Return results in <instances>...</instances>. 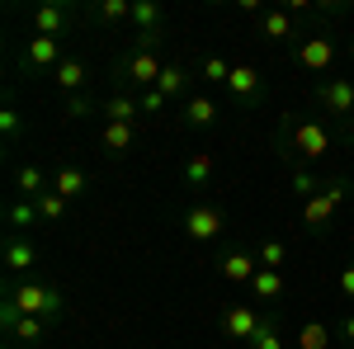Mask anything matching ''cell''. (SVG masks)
<instances>
[{
  "instance_id": "38",
  "label": "cell",
  "mask_w": 354,
  "mask_h": 349,
  "mask_svg": "<svg viewBox=\"0 0 354 349\" xmlns=\"http://www.w3.org/2000/svg\"><path fill=\"white\" fill-rule=\"evenodd\" d=\"M345 10H350L345 0H322V5H317V15H322V19H340Z\"/></svg>"
},
{
  "instance_id": "14",
  "label": "cell",
  "mask_w": 354,
  "mask_h": 349,
  "mask_svg": "<svg viewBox=\"0 0 354 349\" xmlns=\"http://www.w3.org/2000/svg\"><path fill=\"white\" fill-rule=\"evenodd\" d=\"M227 95H232V104H260L265 100V81H260V71L255 66H232V81H227Z\"/></svg>"
},
{
  "instance_id": "5",
  "label": "cell",
  "mask_w": 354,
  "mask_h": 349,
  "mask_svg": "<svg viewBox=\"0 0 354 349\" xmlns=\"http://www.w3.org/2000/svg\"><path fill=\"white\" fill-rule=\"evenodd\" d=\"M312 100H317L322 113H330V123H335L340 137L354 133V81L350 76H330V81H322L317 90H312Z\"/></svg>"
},
{
  "instance_id": "34",
  "label": "cell",
  "mask_w": 354,
  "mask_h": 349,
  "mask_svg": "<svg viewBox=\"0 0 354 349\" xmlns=\"http://www.w3.org/2000/svg\"><path fill=\"white\" fill-rule=\"evenodd\" d=\"M90 113H100V104H95L90 95H71V100L62 104V118H71V123H81V118H90Z\"/></svg>"
},
{
  "instance_id": "23",
  "label": "cell",
  "mask_w": 354,
  "mask_h": 349,
  "mask_svg": "<svg viewBox=\"0 0 354 349\" xmlns=\"http://www.w3.org/2000/svg\"><path fill=\"white\" fill-rule=\"evenodd\" d=\"M53 189V180L38 170V165H19L15 170V198H43Z\"/></svg>"
},
{
  "instance_id": "30",
  "label": "cell",
  "mask_w": 354,
  "mask_h": 349,
  "mask_svg": "<svg viewBox=\"0 0 354 349\" xmlns=\"http://www.w3.org/2000/svg\"><path fill=\"white\" fill-rule=\"evenodd\" d=\"M0 137H5V147H19V137H24V118H19V109H0Z\"/></svg>"
},
{
  "instance_id": "15",
  "label": "cell",
  "mask_w": 354,
  "mask_h": 349,
  "mask_svg": "<svg viewBox=\"0 0 354 349\" xmlns=\"http://www.w3.org/2000/svg\"><path fill=\"white\" fill-rule=\"evenodd\" d=\"M137 147V123H100V151L109 161H123Z\"/></svg>"
},
{
  "instance_id": "26",
  "label": "cell",
  "mask_w": 354,
  "mask_h": 349,
  "mask_svg": "<svg viewBox=\"0 0 354 349\" xmlns=\"http://www.w3.org/2000/svg\"><path fill=\"white\" fill-rule=\"evenodd\" d=\"M48 330H53V321H43V317H19L15 330H10V340L24 345V349H38L43 340H48Z\"/></svg>"
},
{
  "instance_id": "3",
  "label": "cell",
  "mask_w": 354,
  "mask_h": 349,
  "mask_svg": "<svg viewBox=\"0 0 354 349\" xmlns=\"http://www.w3.org/2000/svg\"><path fill=\"white\" fill-rule=\"evenodd\" d=\"M161 71H165V62H161V53H151V48H128V53L113 62V81H118V90H128V95L156 90Z\"/></svg>"
},
{
  "instance_id": "28",
  "label": "cell",
  "mask_w": 354,
  "mask_h": 349,
  "mask_svg": "<svg viewBox=\"0 0 354 349\" xmlns=\"http://www.w3.org/2000/svg\"><path fill=\"white\" fill-rule=\"evenodd\" d=\"M90 19L95 24H128L133 19V0H95L90 5Z\"/></svg>"
},
{
  "instance_id": "10",
  "label": "cell",
  "mask_w": 354,
  "mask_h": 349,
  "mask_svg": "<svg viewBox=\"0 0 354 349\" xmlns=\"http://www.w3.org/2000/svg\"><path fill=\"white\" fill-rule=\"evenodd\" d=\"M71 19H76V10L66 0H43V5L28 10V24H33V33H43V38H62L71 28Z\"/></svg>"
},
{
  "instance_id": "7",
  "label": "cell",
  "mask_w": 354,
  "mask_h": 349,
  "mask_svg": "<svg viewBox=\"0 0 354 349\" xmlns=\"http://www.w3.org/2000/svg\"><path fill=\"white\" fill-rule=\"evenodd\" d=\"M335 53H340V43H335V33L330 28H317V33H307L298 48H293V66L298 71H330V62H335Z\"/></svg>"
},
{
  "instance_id": "39",
  "label": "cell",
  "mask_w": 354,
  "mask_h": 349,
  "mask_svg": "<svg viewBox=\"0 0 354 349\" xmlns=\"http://www.w3.org/2000/svg\"><path fill=\"white\" fill-rule=\"evenodd\" d=\"M335 335H340V340H345V345L354 349V312H345V317H340V326H335Z\"/></svg>"
},
{
  "instance_id": "22",
  "label": "cell",
  "mask_w": 354,
  "mask_h": 349,
  "mask_svg": "<svg viewBox=\"0 0 354 349\" xmlns=\"http://www.w3.org/2000/svg\"><path fill=\"white\" fill-rule=\"evenodd\" d=\"M213 175H218V156L213 151H194L189 161H185V185L189 189H208Z\"/></svg>"
},
{
  "instance_id": "40",
  "label": "cell",
  "mask_w": 354,
  "mask_h": 349,
  "mask_svg": "<svg viewBox=\"0 0 354 349\" xmlns=\"http://www.w3.org/2000/svg\"><path fill=\"white\" fill-rule=\"evenodd\" d=\"M350 53H354V33H350Z\"/></svg>"
},
{
  "instance_id": "33",
  "label": "cell",
  "mask_w": 354,
  "mask_h": 349,
  "mask_svg": "<svg viewBox=\"0 0 354 349\" xmlns=\"http://www.w3.org/2000/svg\"><path fill=\"white\" fill-rule=\"evenodd\" d=\"M33 203H38V217H43V222H62V213H66V198H62L57 189H48V194L33 198Z\"/></svg>"
},
{
  "instance_id": "29",
  "label": "cell",
  "mask_w": 354,
  "mask_h": 349,
  "mask_svg": "<svg viewBox=\"0 0 354 349\" xmlns=\"http://www.w3.org/2000/svg\"><path fill=\"white\" fill-rule=\"evenodd\" d=\"M335 345V330L326 321H302L298 330V349H330Z\"/></svg>"
},
{
  "instance_id": "31",
  "label": "cell",
  "mask_w": 354,
  "mask_h": 349,
  "mask_svg": "<svg viewBox=\"0 0 354 349\" xmlns=\"http://www.w3.org/2000/svg\"><path fill=\"white\" fill-rule=\"evenodd\" d=\"M198 76L227 90V81H232V62H222V57H203V62H198Z\"/></svg>"
},
{
  "instance_id": "18",
  "label": "cell",
  "mask_w": 354,
  "mask_h": 349,
  "mask_svg": "<svg viewBox=\"0 0 354 349\" xmlns=\"http://www.w3.org/2000/svg\"><path fill=\"white\" fill-rule=\"evenodd\" d=\"M218 274L227 279V283H245V288H250V279L260 274V260L245 255V250H227V255L218 260Z\"/></svg>"
},
{
  "instance_id": "32",
  "label": "cell",
  "mask_w": 354,
  "mask_h": 349,
  "mask_svg": "<svg viewBox=\"0 0 354 349\" xmlns=\"http://www.w3.org/2000/svg\"><path fill=\"white\" fill-rule=\"evenodd\" d=\"M255 260H260V269H283L288 265V245L283 241H265L260 250H255Z\"/></svg>"
},
{
  "instance_id": "24",
  "label": "cell",
  "mask_w": 354,
  "mask_h": 349,
  "mask_svg": "<svg viewBox=\"0 0 354 349\" xmlns=\"http://www.w3.org/2000/svg\"><path fill=\"white\" fill-rule=\"evenodd\" d=\"M5 222H10V232H19V236H28L43 217H38V203L33 198H10V208H5Z\"/></svg>"
},
{
  "instance_id": "35",
  "label": "cell",
  "mask_w": 354,
  "mask_h": 349,
  "mask_svg": "<svg viewBox=\"0 0 354 349\" xmlns=\"http://www.w3.org/2000/svg\"><path fill=\"white\" fill-rule=\"evenodd\" d=\"M250 349H283V335H279V326H274L270 317H265V321H260V330L250 335Z\"/></svg>"
},
{
  "instance_id": "36",
  "label": "cell",
  "mask_w": 354,
  "mask_h": 349,
  "mask_svg": "<svg viewBox=\"0 0 354 349\" xmlns=\"http://www.w3.org/2000/svg\"><path fill=\"white\" fill-rule=\"evenodd\" d=\"M137 104H142V113H151V118H156V113H165L170 100H165L161 90H142V95H137Z\"/></svg>"
},
{
  "instance_id": "16",
  "label": "cell",
  "mask_w": 354,
  "mask_h": 349,
  "mask_svg": "<svg viewBox=\"0 0 354 349\" xmlns=\"http://www.w3.org/2000/svg\"><path fill=\"white\" fill-rule=\"evenodd\" d=\"M53 85L62 90V100H71V95H85L90 90V66H85L81 57H66L62 66L53 71Z\"/></svg>"
},
{
  "instance_id": "25",
  "label": "cell",
  "mask_w": 354,
  "mask_h": 349,
  "mask_svg": "<svg viewBox=\"0 0 354 349\" xmlns=\"http://www.w3.org/2000/svg\"><path fill=\"white\" fill-rule=\"evenodd\" d=\"M53 189L62 194V198H66V203H76L85 189H90V175H85L81 165H62V170L53 175Z\"/></svg>"
},
{
  "instance_id": "9",
  "label": "cell",
  "mask_w": 354,
  "mask_h": 349,
  "mask_svg": "<svg viewBox=\"0 0 354 349\" xmlns=\"http://www.w3.org/2000/svg\"><path fill=\"white\" fill-rule=\"evenodd\" d=\"M260 307L255 302H227L222 307V340H236V345H250V335L260 330Z\"/></svg>"
},
{
  "instance_id": "27",
  "label": "cell",
  "mask_w": 354,
  "mask_h": 349,
  "mask_svg": "<svg viewBox=\"0 0 354 349\" xmlns=\"http://www.w3.org/2000/svg\"><path fill=\"white\" fill-rule=\"evenodd\" d=\"M322 185H326V180H322V175H312L307 165H288V189H293V198H298V203L317 198V194H322Z\"/></svg>"
},
{
  "instance_id": "2",
  "label": "cell",
  "mask_w": 354,
  "mask_h": 349,
  "mask_svg": "<svg viewBox=\"0 0 354 349\" xmlns=\"http://www.w3.org/2000/svg\"><path fill=\"white\" fill-rule=\"evenodd\" d=\"M5 297L19 307V317H43V321H66V293L53 288V283H38V279H24V283H10Z\"/></svg>"
},
{
  "instance_id": "4",
  "label": "cell",
  "mask_w": 354,
  "mask_h": 349,
  "mask_svg": "<svg viewBox=\"0 0 354 349\" xmlns=\"http://www.w3.org/2000/svg\"><path fill=\"white\" fill-rule=\"evenodd\" d=\"M345 194H350V180H345V175H330L326 185H322V194H317V198H307V203L298 208V227L307 232V236H322V232H326V222L340 213Z\"/></svg>"
},
{
  "instance_id": "13",
  "label": "cell",
  "mask_w": 354,
  "mask_h": 349,
  "mask_svg": "<svg viewBox=\"0 0 354 349\" xmlns=\"http://www.w3.org/2000/svg\"><path fill=\"white\" fill-rule=\"evenodd\" d=\"M218 123H222V109H218V100H208V95H189V100L180 104V128L213 133Z\"/></svg>"
},
{
  "instance_id": "20",
  "label": "cell",
  "mask_w": 354,
  "mask_h": 349,
  "mask_svg": "<svg viewBox=\"0 0 354 349\" xmlns=\"http://www.w3.org/2000/svg\"><path fill=\"white\" fill-rule=\"evenodd\" d=\"M133 33H165V10L161 0H133Z\"/></svg>"
},
{
  "instance_id": "1",
  "label": "cell",
  "mask_w": 354,
  "mask_h": 349,
  "mask_svg": "<svg viewBox=\"0 0 354 349\" xmlns=\"http://www.w3.org/2000/svg\"><path fill=\"white\" fill-rule=\"evenodd\" d=\"M335 123L322 113H283L279 128H274V151L283 165H317L335 151Z\"/></svg>"
},
{
  "instance_id": "8",
  "label": "cell",
  "mask_w": 354,
  "mask_h": 349,
  "mask_svg": "<svg viewBox=\"0 0 354 349\" xmlns=\"http://www.w3.org/2000/svg\"><path fill=\"white\" fill-rule=\"evenodd\" d=\"M62 62H66V53H62V38H43V33H33L24 48H19V66H24L28 76L57 71Z\"/></svg>"
},
{
  "instance_id": "11",
  "label": "cell",
  "mask_w": 354,
  "mask_h": 349,
  "mask_svg": "<svg viewBox=\"0 0 354 349\" xmlns=\"http://www.w3.org/2000/svg\"><path fill=\"white\" fill-rule=\"evenodd\" d=\"M255 33H260L265 43H288V38L302 43V38H298V15H293L288 5H270V10L255 19Z\"/></svg>"
},
{
  "instance_id": "17",
  "label": "cell",
  "mask_w": 354,
  "mask_h": 349,
  "mask_svg": "<svg viewBox=\"0 0 354 349\" xmlns=\"http://www.w3.org/2000/svg\"><path fill=\"white\" fill-rule=\"evenodd\" d=\"M189 81H194V71L180 62V57H175V62H165V71H161V81H156V90H161L170 104H175V100L185 104V100H189Z\"/></svg>"
},
{
  "instance_id": "21",
  "label": "cell",
  "mask_w": 354,
  "mask_h": 349,
  "mask_svg": "<svg viewBox=\"0 0 354 349\" xmlns=\"http://www.w3.org/2000/svg\"><path fill=\"white\" fill-rule=\"evenodd\" d=\"M283 293H288L283 269H260V274L250 279V297H255V302H279Z\"/></svg>"
},
{
  "instance_id": "12",
  "label": "cell",
  "mask_w": 354,
  "mask_h": 349,
  "mask_svg": "<svg viewBox=\"0 0 354 349\" xmlns=\"http://www.w3.org/2000/svg\"><path fill=\"white\" fill-rule=\"evenodd\" d=\"M0 260H5V274H10V279H19V283H24V274H33V265H38V250H33V241H28V236L5 232Z\"/></svg>"
},
{
  "instance_id": "37",
  "label": "cell",
  "mask_w": 354,
  "mask_h": 349,
  "mask_svg": "<svg viewBox=\"0 0 354 349\" xmlns=\"http://www.w3.org/2000/svg\"><path fill=\"white\" fill-rule=\"evenodd\" d=\"M335 293H340V302H354V265L340 269V279H335Z\"/></svg>"
},
{
  "instance_id": "19",
  "label": "cell",
  "mask_w": 354,
  "mask_h": 349,
  "mask_svg": "<svg viewBox=\"0 0 354 349\" xmlns=\"http://www.w3.org/2000/svg\"><path fill=\"white\" fill-rule=\"evenodd\" d=\"M100 113H104V123H137L142 118V104H137V95L128 90H113L100 100Z\"/></svg>"
},
{
  "instance_id": "6",
  "label": "cell",
  "mask_w": 354,
  "mask_h": 349,
  "mask_svg": "<svg viewBox=\"0 0 354 349\" xmlns=\"http://www.w3.org/2000/svg\"><path fill=\"white\" fill-rule=\"evenodd\" d=\"M180 232H185L194 245H218L222 232H227V217H222L218 203H189L185 217H180Z\"/></svg>"
}]
</instances>
